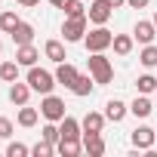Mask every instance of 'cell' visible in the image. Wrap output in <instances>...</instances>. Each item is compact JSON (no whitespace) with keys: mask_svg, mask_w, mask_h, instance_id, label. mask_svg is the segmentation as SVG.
<instances>
[{"mask_svg":"<svg viewBox=\"0 0 157 157\" xmlns=\"http://www.w3.org/2000/svg\"><path fill=\"white\" fill-rule=\"evenodd\" d=\"M86 65H90V74H93V80H96L99 86H105V83L114 80V65H111V59H108L105 52H90Z\"/></svg>","mask_w":157,"mask_h":157,"instance_id":"obj_1","label":"cell"},{"mask_svg":"<svg viewBox=\"0 0 157 157\" xmlns=\"http://www.w3.org/2000/svg\"><path fill=\"white\" fill-rule=\"evenodd\" d=\"M28 83H31V90H34V93H40V96H49V93L56 90V74H49L46 68H37V65H31V68H28Z\"/></svg>","mask_w":157,"mask_h":157,"instance_id":"obj_2","label":"cell"},{"mask_svg":"<svg viewBox=\"0 0 157 157\" xmlns=\"http://www.w3.org/2000/svg\"><path fill=\"white\" fill-rule=\"evenodd\" d=\"M83 43H86V52H105V49H111L114 34H111L105 25H96V28L83 37Z\"/></svg>","mask_w":157,"mask_h":157,"instance_id":"obj_3","label":"cell"},{"mask_svg":"<svg viewBox=\"0 0 157 157\" xmlns=\"http://www.w3.org/2000/svg\"><path fill=\"white\" fill-rule=\"evenodd\" d=\"M86 16H65V22H62V37H65V43H77V40H83L86 37Z\"/></svg>","mask_w":157,"mask_h":157,"instance_id":"obj_4","label":"cell"},{"mask_svg":"<svg viewBox=\"0 0 157 157\" xmlns=\"http://www.w3.org/2000/svg\"><path fill=\"white\" fill-rule=\"evenodd\" d=\"M40 114H43V120H52V123H59L62 117H65V102L59 99V96H43V102H40Z\"/></svg>","mask_w":157,"mask_h":157,"instance_id":"obj_5","label":"cell"},{"mask_svg":"<svg viewBox=\"0 0 157 157\" xmlns=\"http://www.w3.org/2000/svg\"><path fill=\"white\" fill-rule=\"evenodd\" d=\"M114 16V6L108 3V0H93L90 10H86V19L93 25H108V19Z\"/></svg>","mask_w":157,"mask_h":157,"instance_id":"obj_6","label":"cell"},{"mask_svg":"<svg viewBox=\"0 0 157 157\" xmlns=\"http://www.w3.org/2000/svg\"><path fill=\"white\" fill-rule=\"evenodd\" d=\"M129 142H132V148H139V151H151L154 142H157V132H154L151 126H136L132 136H129Z\"/></svg>","mask_w":157,"mask_h":157,"instance_id":"obj_7","label":"cell"},{"mask_svg":"<svg viewBox=\"0 0 157 157\" xmlns=\"http://www.w3.org/2000/svg\"><path fill=\"white\" fill-rule=\"evenodd\" d=\"M132 37L145 46V43H154V37H157V25L154 22H145V19H139L136 22V28H132Z\"/></svg>","mask_w":157,"mask_h":157,"instance_id":"obj_8","label":"cell"},{"mask_svg":"<svg viewBox=\"0 0 157 157\" xmlns=\"http://www.w3.org/2000/svg\"><path fill=\"white\" fill-rule=\"evenodd\" d=\"M31 93H34V90H31V83H28V80H25V83H22V80L10 83V102H13V105H19V108H22V105H28Z\"/></svg>","mask_w":157,"mask_h":157,"instance_id":"obj_9","label":"cell"},{"mask_svg":"<svg viewBox=\"0 0 157 157\" xmlns=\"http://www.w3.org/2000/svg\"><path fill=\"white\" fill-rule=\"evenodd\" d=\"M83 151L90 157H102L105 154V139L102 132H83Z\"/></svg>","mask_w":157,"mask_h":157,"instance_id":"obj_10","label":"cell"},{"mask_svg":"<svg viewBox=\"0 0 157 157\" xmlns=\"http://www.w3.org/2000/svg\"><path fill=\"white\" fill-rule=\"evenodd\" d=\"M59 129H62V139H83V126H80V120H74L71 114H65V117L59 120Z\"/></svg>","mask_w":157,"mask_h":157,"instance_id":"obj_11","label":"cell"},{"mask_svg":"<svg viewBox=\"0 0 157 157\" xmlns=\"http://www.w3.org/2000/svg\"><path fill=\"white\" fill-rule=\"evenodd\" d=\"M37 59H40V52H37V46H34V43L16 46V62H19L22 68H31V65H37Z\"/></svg>","mask_w":157,"mask_h":157,"instance_id":"obj_12","label":"cell"},{"mask_svg":"<svg viewBox=\"0 0 157 157\" xmlns=\"http://www.w3.org/2000/svg\"><path fill=\"white\" fill-rule=\"evenodd\" d=\"M77 74H80V71H77L71 62H59V68H56V83H62V86L71 90V83L77 80Z\"/></svg>","mask_w":157,"mask_h":157,"instance_id":"obj_13","label":"cell"},{"mask_svg":"<svg viewBox=\"0 0 157 157\" xmlns=\"http://www.w3.org/2000/svg\"><path fill=\"white\" fill-rule=\"evenodd\" d=\"M93 86H96L93 74H77V80L71 83V93H74V96H80V99H86V96L93 93Z\"/></svg>","mask_w":157,"mask_h":157,"instance_id":"obj_14","label":"cell"},{"mask_svg":"<svg viewBox=\"0 0 157 157\" xmlns=\"http://www.w3.org/2000/svg\"><path fill=\"white\" fill-rule=\"evenodd\" d=\"M10 37H13V43H16V46L34 43V25H28V22H19V25H16V31H13Z\"/></svg>","mask_w":157,"mask_h":157,"instance_id":"obj_15","label":"cell"},{"mask_svg":"<svg viewBox=\"0 0 157 157\" xmlns=\"http://www.w3.org/2000/svg\"><path fill=\"white\" fill-rule=\"evenodd\" d=\"M126 111H129V105L120 102V99H111V102L105 105V117H108L111 123H120V120L126 117Z\"/></svg>","mask_w":157,"mask_h":157,"instance_id":"obj_16","label":"cell"},{"mask_svg":"<svg viewBox=\"0 0 157 157\" xmlns=\"http://www.w3.org/2000/svg\"><path fill=\"white\" fill-rule=\"evenodd\" d=\"M151 111H154V105H151V99L145 96V93H139L136 99H132V105H129V114H136V117H151Z\"/></svg>","mask_w":157,"mask_h":157,"instance_id":"obj_17","label":"cell"},{"mask_svg":"<svg viewBox=\"0 0 157 157\" xmlns=\"http://www.w3.org/2000/svg\"><path fill=\"white\" fill-rule=\"evenodd\" d=\"M56 151H59L62 157H77V154L83 151V139H59Z\"/></svg>","mask_w":157,"mask_h":157,"instance_id":"obj_18","label":"cell"},{"mask_svg":"<svg viewBox=\"0 0 157 157\" xmlns=\"http://www.w3.org/2000/svg\"><path fill=\"white\" fill-rule=\"evenodd\" d=\"M43 56H46L49 62H56V65L68 59V56H65V43H62V40H46V43H43Z\"/></svg>","mask_w":157,"mask_h":157,"instance_id":"obj_19","label":"cell"},{"mask_svg":"<svg viewBox=\"0 0 157 157\" xmlns=\"http://www.w3.org/2000/svg\"><path fill=\"white\" fill-rule=\"evenodd\" d=\"M105 114H99V111H90L83 120H80V126H83V132H102L105 129Z\"/></svg>","mask_w":157,"mask_h":157,"instance_id":"obj_20","label":"cell"},{"mask_svg":"<svg viewBox=\"0 0 157 157\" xmlns=\"http://www.w3.org/2000/svg\"><path fill=\"white\" fill-rule=\"evenodd\" d=\"M111 46H114L117 56H129L132 46H136V37H132V34H114V43H111Z\"/></svg>","mask_w":157,"mask_h":157,"instance_id":"obj_21","label":"cell"},{"mask_svg":"<svg viewBox=\"0 0 157 157\" xmlns=\"http://www.w3.org/2000/svg\"><path fill=\"white\" fill-rule=\"evenodd\" d=\"M16 120H19V126L31 129V126H34V123L40 120V111H37V108H28V105H22V108H19V117H16Z\"/></svg>","mask_w":157,"mask_h":157,"instance_id":"obj_22","label":"cell"},{"mask_svg":"<svg viewBox=\"0 0 157 157\" xmlns=\"http://www.w3.org/2000/svg\"><path fill=\"white\" fill-rule=\"evenodd\" d=\"M19 62H0V80L3 83H16L19 80Z\"/></svg>","mask_w":157,"mask_h":157,"instance_id":"obj_23","label":"cell"},{"mask_svg":"<svg viewBox=\"0 0 157 157\" xmlns=\"http://www.w3.org/2000/svg\"><path fill=\"white\" fill-rule=\"evenodd\" d=\"M19 22H22V19H19V16H16L13 10H6V13H0V31H3V34H13Z\"/></svg>","mask_w":157,"mask_h":157,"instance_id":"obj_24","label":"cell"},{"mask_svg":"<svg viewBox=\"0 0 157 157\" xmlns=\"http://www.w3.org/2000/svg\"><path fill=\"white\" fill-rule=\"evenodd\" d=\"M139 62H142L145 68H157V46H154V43H145V49L139 52Z\"/></svg>","mask_w":157,"mask_h":157,"instance_id":"obj_25","label":"cell"},{"mask_svg":"<svg viewBox=\"0 0 157 157\" xmlns=\"http://www.w3.org/2000/svg\"><path fill=\"white\" fill-rule=\"evenodd\" d=\"M40 139H46V142H52V145H59V139H62V129H59V123H52V120H46V126L40 129Z\"/></svg>","mask_w":157,"mask_h":157,"instance_id":"obj_26","label":"cell"},{"mask_svg":"<svg viewBox=\"0 0 157 157\" xmlns=\"http://www.w3.org/2000/svg\"><path fill=\"white\" fill-rule=\"evenodd\" d=\"M136 90H139V93H145V96H148V93H154V90H157V77L142 74L139 80H136Z\"/></svg>","mask_w":157,"mask_h":157,"instance_id":"obj_27","label":"cell"},{"mask_svg":"<svg viewBox=\"0 0 157 157\" xmlns=\"http://www.w3.org/2000/svg\"><path fill=\"white\" fill-rule=\"evenodd\" d=\"M31 154H34V157H52V154H56V145L46 142V139H40V142L31 148Z\"/></svg>","mask_w":157,"mask_h":157,"instance_id":"obj_28","label":"cell"},{"mask_svg":"<svg viewBox=\"0 0 157 157\" xmlns=\"http://www.w3.org/2000/svg\"><path fill=\"white\" fill-rule=\"evenodd\" d=\"M65 16H86V6L80 3V0H65Z\"/></svg>","mask_w":157,"mask_h":157,"instance_id":"obj_29","label":"cell"},{"mask_svg":"<svg viewBox=\"0 0 157 157\" xmlns=\"http://www.w3.org/2000/svg\"><path fill=\"white\" fill-rule=\"evenodd\" d=\"M28 154H31V148L22 145V142H10L6 145V157H28Z\"/></svg>","mask_w":157,"mask_h":157,"instance_id":"obj_30","label":"cell"},{"mask_svg":"<svg viewBox=\"0 0 157 157\" xmlns=\"http://www.w3.org/2000/svg\"><path fill=\"white\" fill-rule=\"evenodd\" d=\"M10 136H13V120L0 117V139H10Z\"/></svg>","mask_w":157,"mask_h":157,"instance_id":"obj_31","label":"cell"},{"mask_svg":"<svg viewBox=\"0 0 157 157\" xmlns=\"http://www.w3.org/2000/svg\"><path fill=\"white\" fill-rule=\"evenodd\" d=\"M126 3H129V6H132V10H145V6H148V3H151V0H126Z\"/></svg>","mask_w":157,"mask_h":157,"instance_id":"obj_32","label":"cell"},{"mask_svg":"<svg viewBox=\"0 0 157 157\" xmlns=\"http://www.w3.org/2000/svg\"><path fill=\"white\" fill-rule=\"evenodd\" d=\"M16 3H22V6H37L40 0H16Z\"/></svg>","mask_w":157,"mask_h":157,"instance_id":"obj_33","label":"cell"},{"mask_svg":"<svg viewBox=\"0 0 157 157\" xmlns=\"http://www.w3.org/2000/svg\"><path fill=\"white\" fill-rule=\"evenodd\" d=\"M108 3H111V6L117 10V6H123V3H126V0H108Z\"/></svg>","mask_w":157,"mask_h":157,"instance_id":"obj_34","label":"cell"},{"mask_svg":"<svg viewBox=\"0 0 157 157\" xmlns=\"http://www.w3.org/2000/svg\"><path fill=\"white\" fill-rule=\"evenodd\" d=\"M46 3H52V6H59V10H62V6H65V0H46Z\"/></svg>","mask_w":157,"mask_h":157,"instance_id":"obj_35","label":"cell"},{"mask_svg":"<svg viewBox=\"0 0 157 157\" xmlns=\"http://www.w3.org/2000/svg\"><path fill=\"white\" fill-rule=\"evenodd\" d=\"M151 22H154V25H157V13H154V19H151Z\"/></svg>","mask_w":157,"mask_h":157,"instance_id":"obj_36","label":"cell"},{"mask_svg":"<svg viewBox=\"0 0 157 157\" xmlns=\"http://www.w3.org/2000/svg\"><path fill=\"white\" fill-rule=\"evenodd\" d=\"M0 62H3V49H0Z\"/></svg>","mask_w":157,"mask_h":157,"instance_id":"obj_37","label":"cell"},{"mask_svg":"<svg viewBox=\"0 0 157 157\" xmlns=\"http://www.w3.org/2000/svg\"><path fill=\"white\" fill-rule=\"evenodd\" d=\"M0 34H3V31H0Z\"/></svg>","mask_w":157,"mask_h":157,"instance_id":"obj_38","label":"cell"}]
</instances>
